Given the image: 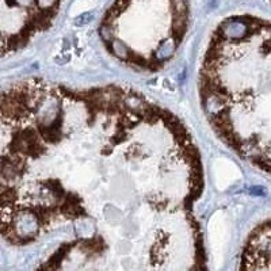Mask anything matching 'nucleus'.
Segmentation results:
<instances>
[{"label":"nucleus","mask_w":271,"mask_h":271,"mask_svg":"<svg viewBox=\"0 0 271 271\" xmlns=\"http://www.w3.org/2000/svg\"><path fill=\"white\" fill-rule=\"evenodd\" d=\"M2 236L61 242L45 271H110L160 258L202 233L203 171L193 137L143 94L38 79L2 94Z\"/></svg>","instance_id":"nucleus-1"},{"label":"nucleus","mask_w":271,"mask_h":271,"mask_svg":"<svg viewBox=\"0 0 271 271\" xmlns=\"http://www.w3.org/2000/svg\"><path fill=\"white\" fill-rule=\"evenodd\" d=\"M198 93L220 140L271 176V22L225 18L203 55Z\"/></svg>","instance_id":"nucleus-2"},{"label":"nucleus","mask_w":271,"mask_h":271,"mask_svg":"<svg viewBox=\"0 0 271 271\" xmlns=\"http://www.w3.org/2000/svg\"><path fill=\"white\" fill-rule=\"evenodd\" d=\"M189 18V0H115L102 18L99 37L119 63L157 72L180 47Z\"/></svg>","instance_id":"nucleus-3"},{"label":"nucleus","mask_w":271,"mask_h":271,"mask_svg":"<svg viewBox=\"0 0 271 271\" xmlns=\"http://www.w3.org/2000/svg\"><path fill=\"white\" fill-rule=\"evenodd\" d=\"M61 0H2V53L13 55L52 25Z\"/></svg>","instance_id":"nucleus-4"},{"label":"nucleus","mask_w":271,"mask_h":271,"mask_svg":"<svg viewBox=\"0 0 271 271\" xmlns=\"http://www.w3.org/2000/svg\"><path fill=\"white\" fill-rule=\"evenodd\" d=\"M239 271H271V218L250 233L243 248Z\"/></svg>","instance_id":"nucleus-5"},{"label":"nucleus","mask_w":271,"mask_h":271,"mask_svg":"<svg viewBox=\"0 0 271 271\" xmlns=\"http://www.w3.org/2000/svg\"><path fill=\"white\" fill-rule=\"evenodd\" d=\"M240 176V171L232 161L220 157L213 163V178L218 190H225L232 183L237 182Z\"/></svg>","instance_id":"nucleus-6"}]
</instances>
